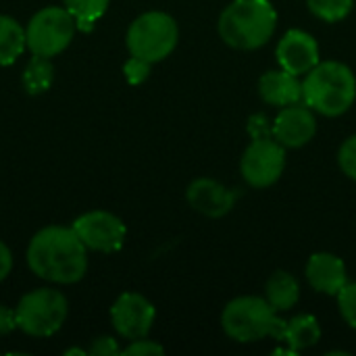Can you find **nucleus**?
Wrapping results in <instances>:
<instances>
[{"instance_id":"obj_1","label":"nucleus","mask_w":356,"mask_h":356,"mask_svg":"<svg viewBox=\"0 0 356 356\" xmlns=\"http://www.w3.org/2000/svg\"><path fill=\"white\" fill-rule=\"evenodd\" d=\"M27 265L50 284H77L88 271V248L73 227L48 225L31 238Z\"/></svg>"},{"instance_id":"obj_2","label":"nucleus","mask_w":356,"mask_h":356,"mask_svg":"<svg viewBox=\"0 0 356 356\" xmlns=\"http://www.w3.org/2000/svg\"><path fill=\"white\" fill-rule=\"evenodd\" d=\"M277 25V13L269 0H234L219 17L221 40L238 50L265 46Z\"/></svg>"},{"instance_id":"obj_3","label":"nucleus","mask_w":356,"mask_h":356,"mask_svg":"<svg viewBox=\"0 0 356 356\" xmlns=\"http://www.w3.org/2000/svg\"><path fill=\"white\" fill-rule=\"evenodd\" d=\"M356 100V77L344 63L323 60L302 81V102L319 115H344Z\"/></svg>"},{"instance_id":"obj_4","label":"nucleus","mask_w":356,"mask_h":356,"mask_svg":"<svg viewBox=\"0 0 356 356\" xmlns=\"http://www.w3.org/2000/svg\"><path fill=\"white\" fill-rule=\"evenodd\" d=\"M277 311L259 296H240L232 300L221 315L223 332L236 342H257L267 336L277 338L282 332Z\"/></svg>"},{"instance_id":"obj_5","label":"nucleus","mask_w":356,"mask_h":356,"mask_svg":"<svg viewBox=\"0 0 356 356\" xmlns=\"http://www.w3.org/2000/svg\"><path fill=\"white\" fill-rule=\"evenodd\" d=\"M69 302L60 290L38 288L21 296L15 307L17 330L31 338H50L67 321Z\"/></svg>"},{"instance_id":"obj_6","label":"nucleus","mask_w":356,"mask_h":356,"mask_svg":"<svg viewBox=\"0 0 356 356\" xmlns=\"http://www.w3.org/2000/svg\"><path fill=\"white\" fill-rule=\"evenodd\" d=\"M179 40V27L175 19L161 10H148L140 15L127 29L125 44L131 56L144 58L148 63H159L167 58Z\"/></svg>"},{"instance_id":"obj_7","label":"nucleus","mask_w":356,"mask_h":356,"mask_svg":"<svg viewBox=\"0 0 356 356\" xmlns=\"http://www.w3.org/2000/svg\"><path fill=\"white\" fill-rule=\"evenodd\" d=\"M75 31L77 21L65 6H44L25 27L27 50L33 56L52 58L71 44Z\"/></svg>"},{"instance_id":"obj_8","label":"nucleus","mask_w":356,"mask_h":356,"mask_svg":"<svg viewBox=\"0 0 356 356\" xmlns=\"http://www.w3.org/2000/svg\"><path fill=\"white\" fill-rule=\"evenodd\" d=\"M286 169V146L275 138L257 136L242 154L240 171L248 186L269 188L273 186Z\"/></svg>"},{"instance_id":"obj_9","label":"nucleus","mask_w":356,"mask_h":356,"mask_svg":"<svg viewBox=\"0 0 356 356\" xmlns=\"http://www.w3.org/2000/svg\"><path fill=\"white\" fill-rule=\"evenodd\" d=\"M71 227L75 229V234L79 236V240L86 244L88 250L104 252V254L121 250L127 236L125 223L108 211L83 213L73 221Z\"/></svg>"},{"instance_id":"obj_10","label":"nucleus","mask_w":356,"mask_h":356,"mask_svg":"<svg viewBox=\"0 0 356 356\" xmlns=\"http://www.w3.org/2000/svg\"><path fill=\"white\" fill-rule=\"evenodd\" d=\"M156 311L152 302L138 292H123L111 307V321L115 332L125 340L146 338L154 325Z\"/></svg>"},{"instance_id":"obj_11","label":"nucleus","mask_w":356,"mask_h":356,"mask_svg":"<svg viewBox=\"0 0 356 356\" xmlns=\"http://www.w3.org/2000/svg\"><path fill=\"white\" fill-rule=\"evenodd\" d=\"M273 138L286 148H300L309 144L317 131V121L313 108L307 104L284 106L273 121Z\"/></svg>"},{"instance_id":"obj_12","label":"nucleus","mask_w":356,"mask_h":356,"mask_svg":"<svg viewBox=\"0 0 356 356\" xmlns=\"http://www.w3.org/2000/svg\"><path fill=\"white\" fill-rule=\"evenodd\" d=\"M277 60L292 75H307L319 65V46L315 38L302 29H290L277 44Z\"/></svg>"},{"instance_id":"obj_13","label":"nucleus","mask_w":356,"mask_h":356,"mask_svg":"<svg viewBox=\"0 0 356 356\" xmlns=\"http://www.w3.org/2000/svg\"><path fill=\"white\" fill-rule=\"evenodd\" d=\"M186 196H188V202L194 211L202 213L204 217L217 219V217L227 215L234 209L236 200L240 198V192L229 190L215 179L200 177V179L190 184Z\"/></svg>"},{"instance_id":"obj_14","label":"nucleus","mask_w":356,"mask_h":356,"mask_svg":"<svg viewBox=\"0 0 356 356\" xmlns=\"http://www.w3.org/2000/svg\"><path fill=\"white\" fill-rule=\"evenodd\" d=\"M307 280L313 290L327 296H338L348 284L346 265L332 252H315L307 263Z\"/></svg>"},{"instance_id":"obj_15","label":"nucleus","mask_w":356,"mask_h":356,"mask_svg":"<svg viewBox=\"0 0 356 356\" xmlns=\"http://www.w3.org/2000/svg\"><path fill=\"white\" fill-rule=\"evenodd\" d=\"M259 94L267 104L284 108L302 100V81H298V75H292L284 69L267 71L259 79Z\"/></svg>"},{"instance_id":"obj_16","label":"nucleus","mask_w":356,"mask_h":356,"mask_svg":"<svg viewBox=\"0 0 356 356\" xmlns=\"http://www.w3.org/2000/svg\"><path fill=\"white\" fill-rule=\"evenodd\" d=\"M321 338V325L313 315H298L290 321L282 323V332L277 336L280 342H286L292 353L311 348Z\"/></svg>"},{"instance_id":"obj_17","label":"nucleus","mask_w":356,"mask_h":356,"mask_svg":"<svg viewBox=\"0 0 356 356\" xmlns=\"http://www.w3.org/2000/svg\"><path fill=\"white\" fill-rule=\"evenodd\" d=\"M298 298H300V286H298L296 277H292L286 271H277L269 277V282L265 286V300L277 313L294 309Z\"/></svg>"},{"instance_id":"obj_18","label":"nucleus","mask_w":356,"mask_h":356,"mask_svg":"<svg viewBox=\"0 0 356 356\" xmlns=\"http://www.w3.org/2000/svg\"><path fill=\"white\" fill-rule=\"evenodd\" d=\"M25 50V27L17 19L0 15V67L13 65Z\"/></svg>"},{"instance_id":"obj_19","label":"nucleus","mask_w":356,"mask_h":356,"mask_svg":"<svg viewBox=\"0 0 356 356\" xmlns=\"http://www.w3.org/2000/svg\"><path fill=\"white\" fill-rule=\"evenodd\" d=\"M54 81V67L50 58L44 56H31L29 65L23 71V88L27 94H44L50 90Z\"/></svg>"},{"instance_id":"obj_20","label":"nucleus","mask_w":356,"mask_h":356,"mask_svg":"<svg viewBox=\"0 0 356 356\" xmlns=\"http://www.w3.org/2000/svg\"><path fill=\"white\" fill-rule=\"evenodd\" d=\"M65 8L75 17L77 29L92 31L96 21L106 13L111 0H63Z\"/></svg>"},{"instance_id":"obj_21","label":"nucleus","mask_w":356,"mask_h":356,"mask_svg":"<svg viewBox=\"0 0 356 356\" xmlns=\"http://www.w3.org/2000/svg\"><path fill=\"white\" fill-rule=\"evenodd\" d=\"M311 13L327 23L342 21L355 6V0H307Z\"/></svg>"},{"instance_id":"obj_22","label":"nucleus","mask_w":356,"mask_h":356,"mask_svg":"<svg viewBox=\"0 0 356 356\" xmlns=\"http://www.w3.org/2000/svg\"><path fill=\"white\" fill-rule=\"evenodd\" d=\"M338 307L344 317V321L356 330V282H348L342 292L338 294Z\"/></svg>"},{"instance_id":"obj_23","label":"nucleus","mask_w":356,"mask_h":356,"mask_svg":"<svg viewBox=\"0 0 356 356\" xmlns=\"http://www.w3.org/2000/svg\"><path fill=\"white\" fill-rule=\"evenodd\" d=\"M150 67H152V63H148L144 58H138V56H129L127 63L123 65V75H125L127 83L138 86V83H142V81L148 79Z\"/></svg>"},{"instance_id":"obj_24","label":"nucleus","mask_w":356,"mask_h":356,"mask_svg":"<svg viewBox=\"0 0 356 356\" xmlns=\"http://www.w3.org/2000/svg\"><path fill=\"white\" fill-rule=\"evenodd\" d=\"M338 163H340V169L356 181V136L348 138L342 146H340V152H338Z\"/></svg>"},{"instance_id":"obj_25","label":"nucleus","mask_w":356,"mask_h":356,"mask_svg":"<svg viewBox=\"0 0 356 356\" xmlns=\"http://www.w3.org/2000/svg\"><path fill=\"white\" fill-rule=\"evenodd\" d=\"M165 348L152 340H146V338H140V340H131V344L127 348L121 350V355L127 356H154V355H163Z\"/></svg>"},{"instance_id":"obj_26","label":"nucleus","mask_w":356,"mask_h":356,"mask_svg":"<svg viewBox=\"0 0 356 356\" xmlns=\"http://www.w3.org/2000/svg\"><path fill=\"white\" fill-rule=\"evenodd\" d=\"M88 355L92 356H113L121 355V348L117 346V340L111 336H100L92 340V346L88 348Z\"/></svg>"},{"instance_id":"obj_27","label":"nucleus","mask_w":356,"mask_h":356,"mask_svg":"<svg viewBox=\"0 0 356 356\" xmlns=\"http://www.w3.org/2000/svg\"><path fill=\"white\" fill-rule=\"evenodd\" d=\"M17 330V315L15 309H8L4 305H0V338L8 336L10 332Z\"/></svg>"},{"instance_id":"obj_28","label":"nucleus","mask_w":356,"mask_h":356,"mask_svg":"<svg viewBox=\"0 0 356 356\" xmlns=\"http://www.w3.org/2000/svg\"><path fill=\"white\" fill-rule=\"evenodd\" d=\"M13 271V252L10 248L0 240V282H4Z\"/></svg>"},{"instance_id":"obj_29","label":"nucleus","mask_w":356,"mask_h":356,"mask_svg":"<svg viewBox=\"0 0 356 356\" xmlns=\"http://www.w3.org/2000/svg\"><path fill=\"white\" fill-rule=\"evenodd\" d=\"M71 355L83 356L86 355V350H81V348H69V350H65V356H71Z\"/></svg>"}]
</instances>
